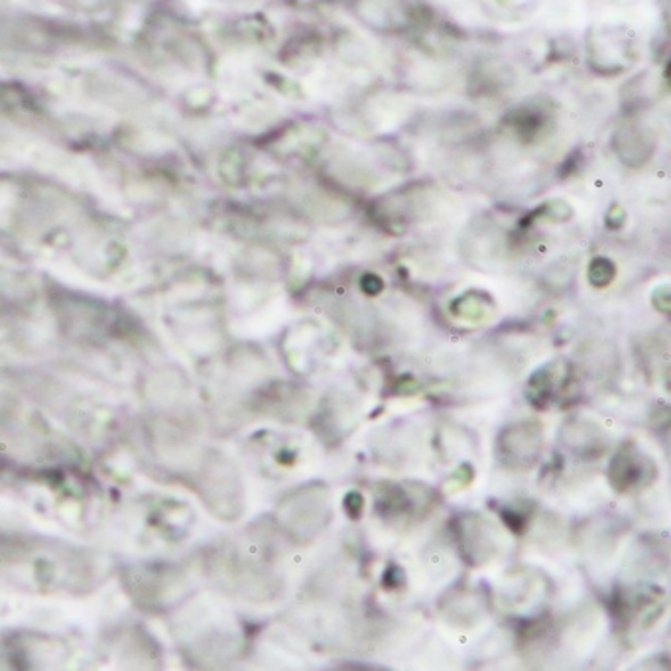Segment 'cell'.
<instances>
[{
    "label": "cell",
    "instance_id": "6da1fadb",
    "mask_svg": "<svg viewBox=\"0 0 671 671\" xmlns=\"http://www.w3.org/2000/svg\"><path fill=\"white\" fill-rule=\"evenodd\" d=\"M500 459L510 469L532 467L542 449V427L535 422L516 423L500 435Z\"/></svg>",
    "mask_w": 671,
    "mask_h": 671
},
{
    "label": "cell",
    "instance_id": "7a4b0ae2",
    "mask_svg": "<svg viewBox=\"0 0 671 671\" xmlns=\"http://www.w3.org/2000/svg\"><path fill=\"white\" fill-rule=\"evenodd\" d=\"M658 475V469L652 465V461L643 459V455L636 449L634 443H626L620 447L612 461L608 477L616 490L626 492L642 485H650Z\"/></svg>",
    "mask_w": 671,
    "mask_h": 671
},
{
    "label": "cell",
    "instance_id": "3957f363",
    "mask_svg": "<svg viewBox=\"0 0 671 671\" xmlns=\"http://www.w3.org/2000/svg\"><path fill=\"white\" fill-rule=\"evenodd\" d=\"M384 488H378V510L386 518H394V516L408 514L412 508H414V500L408 497L404 488L396 487V485H382Z\"/></svg>",
    "mask_w": 671,
    "mask_h": 671
},
{
    "label": "cell",
    "instance_id": "277c9868",
    "mask_svg": "<svg viewBox=\"0 0 671 671\" xmlns=\"http://www.w3.org/2000/svg\"><path fill=\"white\" fill-rule=\"evenodd\" d=\"M614 264L607 258H595L588 268V282L597 287H605L612 282L614 278Z\"/></svg>",
    "mask_w": 671,
    "mask_h": 671
},
{
    "label": "cell",
    "instance_id": "5b68a950",
    "mask_svg": "<svg viewBox=\"0 0 671 671\" xmlns=\"http://www.w3.org/2000/svg\"><path fill=\"white\" fill-rule=\"evenodd\" d=\"M500 518H502V522L516 533H522L525 525H528L525 516L522 514V512L514 510V508H500Z\"/></svg>",
    "mask_w": 671,
    "mask_h": 671
},
{
    "label": "cell",
    "instance_id": "8992f818",
    "mask_svg": "<svg viewBox=\"0 0 671 671\" xmlns=\"http://www.w3.org/2000/svg\"><path fill=\"white\" fill-rule=\"evenodd\" d=\"M343 508H345V512H347L350 520H359L362 510H364V497L360 492H357V490H350L349 494L345 497V500H343Z\"/></svg>",
    "mask_w": 671,
    "mask_h": 671
},
{
    "label": "cell",
    "instance_id": "52a82bcc",
    "mask_svg": "<svg viewBox=\"0 0 671 671\" xmlns=\"http://www.w3.org/2000/svg\"><path fill=\"white\" fill-rule=\"evenodd\" d=\"M360 287L362 292L368 295H376L384 290V282L376 276V274H364L360 280Z\"/></svg>",
    "mask_w": 671,
    "mask_h": 671
},
{
    "label": "cell",
    "instance_id": "ba28073f",
    "mask_svg": "<svg viewBox=\"0 0 671 671\" xmlns=\"http://www.w3.org/2000/svg\"><path fill=\"white\" fill-rule=\"evenodd\" d=\"M384 581H386V583H384L386 588L398 587V585L404 581V577H402V571L398 569V567H388L386 575H384Z\"/></svg>",
    "mask_w": 671,
    "mask_h": 671
}]
</instances>
